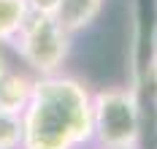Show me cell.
<instances>
[{"mask_svg":"<svg viewBox=\"0 0 157 149\" xmlns=\"http://www.w3.org/2000/svg\"><path fill=\"white\" fill-rule=\"evenodd\" d=\"M133 149H138V147H133Z\"/></svg>","mask_w":157,"mask_h":149,"instance_id":"8fae6325","label":"cell"},{"mask_svg":"<svg viewBox=\"0 0 157 149\" xmlns=\"http://www.w3.org/2000/svg\"><path fill=\"white\" fill-rule=\"evenodd\" d=\"M25 149H84L92 144V90L68 76H35L27 109L22 111Z\"/></svg>","mask_w":157,"mask_h":149,"instance_id":"6da1fadb","label":"cell"},{"mask_svg":"<svg viewBox=\"0 0 157 149\" xmlns=\"http://www.w3.org/2000/svg\"><path fill=\"white\" fill-rule=\"evenodd\" d=\"M6 71H8V63H6V57H3V54H0V76H3V73H6Z\"/></svg>","mask_w":157,"mask_h":149,"instance_id":"30bf717a","label":"cell"},{"mask_svg":"<svg viewBox=\"0 0 157 149\" xmlns=\"http://www.w3.org/2000/svg\"><path fill=\"white\" fill-rule=\"evenodd\" d=\"M30 17L27 0H0V44H11Z\"/></svg>","mask_w":157,"mask_h":149,"instance_id":"8992f818","label":"cell"},{"mask_svg":"<svg viewBox=\"0 0 157 149\" xmlns=\"http://www.w3.org/2000/svg\"><path fill=\"white\" fill-rule=\"evenodd\" d=\"M35 79L25 71H14L8 68L0 76V111H11V114H22L30 103Z\"/></svg>","mask_w":157,"mask_h":149,"instance_id":"277c9868","label":"cell"},{"mask_svg":"<svg viewBox=\"0 0 157 149\" xmlns=\"http://www.w3.org/2000/svg\"><path fill=\"white\" fill-rule=\"evenodd\" d=\"M0 149H25L22 114L0 111Z\"/></svg>","mask_w":157,"mask_h":149,"instance_id":"52a82bcc","label":"cell"},{"mask_svg":"<svg viewBox=\"0 0 157 149\" xmlns=\"http://www.w3.org/2000/svg\"><path fill=\"white\" fill-rule=\"evenodd\" d=\"M103 11V0H60L54 19L63 25L71 35L84 33Z\"/></svg>","mask_w":157,"mask_h":149,"instance_id":"5b68a950","label":"cell"},{"mask_svg":"<svg viewBox=\"0 0 157 149\" xmlns=\"http://www.w3.org/2000/svg\"><path fill=\"white\" fill-rule=\"evenodd\" d=\"M152 84H155V92H157V54L152 60Z\"/></svg>","mask_w":157,"mask_h":149,"instance_id":"9c48e42d","label":"cell"},{"mask_svg":"<svg viewBox=\"0 0 157 149\" xmlns=\"http://www.w3.org/2000/svg\"><path fill=\"white\" fill-rule=\"evenodd\" d=\"M57 6H60V0H27L30 14H52L54 17Z\"/></svg>","mask_w":157,"mask_h":149,"instance_id":"ba28073f","label":"cell"},{"mask_svg":"<svg viewBox=\"0 0 157 149\" xmlns=\"http://www.w3.org/2000/svg\"><path fill=\"white\" fill-rule=\"evenodd\" d=\"M71 38L73 35L52 14H30L22 30L14 35L11 46L35 76H52L63 71L71 54Z\"/></svg>","mask_w":157,"mask_h":149,"instance_id":"3957f363","label":"cell"},{"mask_svg":"<svg viewBox=\"0 0 157 149\" xmlns=\"http://www.w3.org/2000/svg\"><path fill=\"white\" fill-rule=\"evenodd\" d=\"M84 149H87V147H84Z\"/></svg>","mask_w":157,"mask_h":149,"instance_id":"7c38bea8","label":"cell"},{"mask_svg":"<svg viewBox=\"0 0 157 149\" xmlns=\"http://www.w3.org/2000/svg\"><path fill=\"white\" fill-rule=\"evenodd\" d=\"M92 141L98 149H133L141 141V103L130 87L92 92Z\"/></svg>","mask_w":157,"mask_h":149,"instance_id":"7a4b0ae2","label":"cell"}]
</instances>
